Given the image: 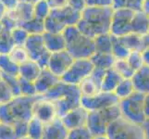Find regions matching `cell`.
Instances as JSON below:
<instances>
[{
  "label": "cell",
  "instance_id": "obj_1",
  "mask_svg": "<svg viewBox=\"0 0 149 139\" xmlns=\"http://www.w3.org/2000/svg\"><path fill=\"white\" fill-rule=\"evenodd\" d=\"M113 14L112 7H88L81 11V17L76 27L81 33L92 38L109 34Z\"/></svg>",
  "mask_w": 149,
  "mask_h": 139
},
{
  "label": "cell",
  "instance_id": "obj_2",
  "mask_svg": "<svg viewBox=\"0 0 149 139\" xmlns=\"http://www.w3.org/2000/svg\"><path fill=\"white\" fill-rule=\"evenodd\" d=\"M43 96L54 103L58 116L61 117L67 111L81 105V94L78 85H70L59 80Z\"/></svg>",
  "mask_w": 149,
  "mask_h": 139
},
{
  "label": "cell",
  "instance_id": "obj_3",
  "mask_svg": "<svg viewBox=\"0 0 149 139\" xmlns=\"http://www.w3.org/2000/svg\"><path fill=\"white\" fill-rule=\"evenodd\" d=\"M39 95L33 96H17L0 105V121L12 123L17 121H29L33 117V106Z\"/></svg>",
  "mask_w": 149,
  "mask_h": 139
},
{
  "label": "cell",
  "instance_id": "obj_4",
  "mask_svg": "<svg viewBox=\"0 0 149 139\" xmlns=\"http://www.w3.org/2000/svg\"><path fill=\"white\" fill-rule=\"evenodd\" d=\"M66 43V50L73 59H90L95 53L94 38L89 37L73 26L66 27L62 32Z\"/></svg>",
  "mask_w": 149,
  "mask_h": 139
},
{
  "label": "cell",
  "instance_id": "obj_5",
  "mask_svg": "<svg viewBox=\"0 0 149 139\" xmlns=\"http://www.w3.org/2000/svg\"><path fill=\"white\" fill-rule=\"evenodd\" d=\"M120 117L121 113L119 104L99 110L88 111L85 127L93 136L107 135L109 125Z\"/></svg>",
  "mask_w": 149,
  "mask_h": 139
},
{
  "label": "cell",
  "instance_id": "obj_6",
  "mask_svg": "<svg viewBox=\"0 0 149 139\" xmlns=\"http://www.w3.org/2000/svg\"><path fill=\"white\" fill-rule=\"evenodd\" d=\"M143 97L145 94L134 91L129 96L120 99L119 107L121 117L132 123L141 125L146 119L143 112Z\"/></svg>",
  "mask_w": 149,
  "mask_h": 139
},
{
  "label": "cell",
  "instance_id": "obj_7",
  "mask_svg": "<svg viewBox=\"0 0 149 139\" xmlns=\"http://www.w3.org/2000/svg\"><path fill=\"white\" fill-rule=\"evenodd\" d=\"M107 136L109 139H146L141 125L132 123L123 117L110 123Z\"/></svg>",
  "mask_w": 149,
  "mask_h": 139
},
{
  "label": "cell",
  "instance_id": "obj_8",
  "mask_svg": "<svg viewBox=\"0 0 149 139\" xmlns=\"http://www.w3.org/2000/svg\"><path fill=\"white\" fill-rule=\"evenodd\" d=\"M93 70L94 65L90 59H74L69 69L61 76L60 80L67 84L78 85L91 74Z\"/></svg>",
  "mask_w": 149,
  "mask_h": 139
},
{
  "label": "cell",
  "instance_id": "obj_9",
  "mask_svg": "<svg viewBox=\"0 0 149 139\" xmlns=\"http://www.w3.org/2000/svg\"><path fill=\"white\" fill-rule=\"evenodd\" d=\"M23 45L27 50L30 59L35 61L42 69L47 68L50 52L45 46L43 34H29Z\"/></svg>",
  "mask_w": 149,
  "mask_h": 139
},
{
  "label": "cell",
  "instance_id": "obj_10",
  "mask_svg": "<svg viewBox=\"0 0 149 139\" xmlns=\"http://www.w3.org/2000/svg\"><path fill=\"white\" fill-rule=\"evenodd\" d=\"M119 97L114 92L100 91L93 96H81V106L87 111L99 110L119 104Z\"/></svg>",
  "mask_w": 149,
  "mask_h": 139
},
{
  "label": "cell",
  "instance_id": "obj_11",
  "mask_svg": "<svg viewBox=\"0 0 149 139\" xmlns=\"http://www.w3.org/2000/svg\"><path fill=\"white\" fill-rule=\"evenodd\" d=\"M134 11L129 8L113 9L109 34L113 36H122L132 33V20Z\"/></svg>",
  "mask_w": 149,
  "mask_h": 139
},
{
  "label": "cell",
  "instance_id": "obj_12",
  "mask_svg": "<svg viewBox=\"0 0 149 139\" xmlns=\"http://www.w3.org/2000/svg\"><path fill=\"white\" fill-rule=\"evenodd\" d=\"M73 59L72 56L66 49L50 53L47 68L56 76L61 78V76L66 73V71L72 63Z\"/></svg>",
  "mask_w": 149,
  "mask_h": 139
},
{
  "label": "cell",
  "instance_id": "obj_13",
  "mask_svg": "<svg viewBox=\"0 0 149 139\" xmlns=\"http://www.w3.org/2000/svg\"><path fill=\"white\" fill-rule=\"evenodd\" d=\"M33 116L43 122L45 124L58 117L54 103L45 98L43 96H38L36 100L34 101L33 106Z\"/></svg>",
  "mask_w": 149,
  "mask_h": 139
},
{
  "label": "cell",
  "instance_id": "obj_14",
  "mask_svg": "<svg viewBox=\"0 0 149 139\" xmlns=\"http://www.w3.org/2000/svg\"><path fill=\"white\" fill-rule=\"evenodd\" d=\"M106 71L95 69L78 85L81 96H93L101 91V83Z\"/></svg>",
  "mask_w": 149,
  "mask_h": 139
},
{
  "label": "cell",
  "instance_id": "obj_15",
  "mask_svg": "<svg viewBox=\"0 0 149 139\" xmlns=\"http://www.w3.org/2000/svg\"><path fill=\"white\" fill-rule=\"evenodd\" d=\"M50 15L53 16L64 28L76 25L81 17V11L66 5L58 8L51 9Z\"/></svg>",
  "mask_w": 149,
  "mask_h": 139
},
{
  "label": "cell",
  "instance_id": "obj_16",
  "mask_svg": "<svg viewBox=\"0 0 149 139\" xmlns=\"http://www.w3.org/2000/svg\"><path fill=\"white\" fill-rule=\"evenodd\" d=\"M87 114H88V111L80 105L67 111L64 115L59 118L67 129L71 130L81 126H85Z\"/></svg>",
  "mask_w": 149,
  "mask_h": 139
},
{
  "label": "cell",
  "instance_id": "obj_17",
  "mask_svg": "<svg viewBox=\"0 0 149 139\" xmlns=\"http://www.w3.org/2000/svg\"><path fill=\"white\" fill-rule=\"evenodd\" d=\"M7 13L12 18L18 26H22L24 22L33 17V5L19 1L16 6L8 10Z\"/></svg>",
  "mask_w": 149,
  "mask_h": 139
},
{
  "label": "cell",
  "instance_id": "obj_18",
  "mask_svg": "<svg viewBox=\"0 0 149 139\" xmlns=\"http://www.w3.org/2000/svg\"><path fill=\"white\" fill-rule=\"evenodd\" d=\"M59 80H60L59 77L56 76L54 73H51L47 68L42 69L40 74L33 82L35 90H36V94L39 96L45 95L58 82H59Z\"/></svg>",
  "mask_w": 149,
  "mask_h": 139
},
{
  "label": "cell",
  "instance_id": "obj_19",
  "mask_svg": "<svg viewBox=\"0 0 149 139\" xmlns=\"http://www.w3.org/2000/svg\"><path fill=\"white\" fill-rule=\"evenodd\" d=\"M69 130L63 124L59 117H56L45 124L41 139H66Z\"/></svg>",
  "mask_w": 149,
  "mask_h": 139
},
{
  "label": "cell",
  "instance_id": "obj_20",
  "mask_svg": "<svg viewBox=\"0 0 149 139\" xmlns=\"http://www.w3.org/2000/svg\"><path fill=\"white\" fill-rule=\"evenodd\" d=\"M132 83L135 92L142 94L149 93V66L143 64L140 69L134 71L132 76Z\"/></svg>",
  "mask_w": 149,
  "mask_h": 139
},
{
  "label": "cell",
  "instance_id": "obj_21",
  "mask_svg": "<svg viewBox=\"0 0 149 139\" xmlns=\"http://www.w3.org/2000/svg\"><path fill=\"white\" fill-rule=\"evenodd\" d=\"M43 40L45 48L50 53L58 52L66 48V43L62 33L54 34L45 32L43 34Z\"/></svg>",
  "mask_w": 149,
  "mask_h": 139
},
{
  "label": "cell",
  "instance_id": "obj_22",
  "mask_svg": "<svg viewBox=\"0 0 149 139\" xmlns=\"http://www.w3.org/2000/svg\"><path fill=\"white\" fill-rule=\"evenodd\" d=\"M149 27V16L143 11V10H137L134 11L133 17L132 20L131 31L132 34H136L143 35L148 33Z\"/></svg>",
  "mask_w": 149,
  "mask_h": 139
},
{
  "label": "cell",
  "instance_id": "obj_23",
  "mask_svg": "<svg viewBox=\"0 0 149 139\" xmlns=\"http://www.w3.org/2000/svg\"><path fill=\"white\" fill-rule=\"evenodd\" d=\"M42 68L32 59H28L22 64L19 66V73L18 76L20 78L28 80L31 82H34L40 74Z\"/></svg>",
  "mask_w": 149,
  "mask_h": 139
},
{
  "label": "cell",
  "instance_id": "obj_24",
  "mask_svg": "<svg viewBox=\"0 0 149 139\" xmlns=\"http://www.w3.org/2000/svg\"><path fill=\"white\" fill-rule=\"evenodd\" d=\"M123 78L120 74L113 68L107 70L104 73L101 83V91L104 92H114L117 85Z\"/></svg>",
  "mask_w": 149,
  "mask_h": 139
},
{
  "label": "cell",
  "instance_id": "obj_25",
  "mask_svg": "<svg viewBox=\"0 0 149 139\" xmlns=\"http://www.w3.org/2000/svg\"><path fill=\"white\" fill-rule=\"evenodd\" d=\"M95 69L107 71L112 68L115 62V58L112 53H102L95 52L90 58Z\"/></svg>",
  "mask_w": 149,
  "mask_h": 139
},
{
  "label": "cell",
  "instance_id": "obj_26",
  "mask_svg": "<svg viewBox=\"0 0 149 139\" xmlns=\"http://www.w3.org/2000/svg\"><path fill=\"white\" fill-rule=\"evenodd\" d=\"M121 43L124 45L129 52H133V51H141L143 50V44H142V35L130 33L128 34L122 35V36H118Z\"/></svg>",
  "mask_w": 149,
  "mask_h": 139
},
{
  "label": "cell",
  "instance_id": "obj_27",
  "mask_svg": "<svg viewBox=\"0 0 149 139\" xmlns=\"http://www.w3.org/2000/svg\"><path fill=\"white\" fill-rule=\"evenodd\" d=\"M95 41V52L111 53L112 50V35L104 34L97 35L94 38Z\"/></svg>",
  "mask_w": 149,
  "mask_h": 139
},
{
  "label": "cell",
  "instance_id": "obj_28",
  "mask_svg": "<svg viewBox=\"0 0 149 139\" xmlns=\"http://www.w3.org/2000/svg\"><path fill=\"white\" fill-rule=\"evenodd\" d=\"M45 123L35 117H32L28 121V133L27 136L33 139H41L44 132Z\"/></svg>",
  "mask_w": 149,
  "mask_h": 139
},
{
  "label": "cell",
  "instance_id": "obj_29",
  "mask_svg": "<svg viewBox=\"0 0 149 139\" xmlns=\"http://www.w3.org/2000/svg\"><path fill=\"white\" fill-rule=\"evenodd\" d=\"M8 56L13 62L19 66L30 59L28 52L26 48L24 47V45H14L8 53Z\"/></svg>",
  "mask_w": 149,
  "mask_h": 139
},
{
  "label": "cell",
  "instance_id": "obj_30",
  "mask_svg": "<svg viewBox=\"0 0 149 139\" xmlns=\"http://www.w3.org/2000/svg\"><path fill=\"white\" fill-rule=\"evenodd\" d=\"M0 71L6 75H18L19 65L9 59L8 55H0Z\"/></svg>",
  "mask_w": 149,
  "mask_h": 139
},
{
  "label": "cell",
  "instance_id": "obj_31",
  "mask_svg": "<svg viewBox=\"0 0 149 139\" xmlns=\"http://www.w3.org/2000/svg\"><path fill=\"white\" fill-rule=\"evenodd\" d=\"M22 26L27 31L29 34H43L45 33V22L43 20L33 17L24 22Z\"/></svg>",
  "mask_w": 149,
  "mask_h": 139
},
{
  "label": "cell",
  "instance_id": "obj_32",
  "mask_svg": "<svg viewBox=\"0 0 149 139\" xmlns=\"http://www.w3.org/2000/svg\"><path fill=\"white\" fill-rule=\"evenodd\" d=\"M134 92L132 80L130 78H123L114 90V94L119 97V99L125 98Z\"/></svg>",
  "mask_w": 149,
  "mask_h": 139
},
{
  "label": "cell",
  "instance_id": "obj_33",
  "mask_svg": "<svg viewBox=\"0 0 149 139\" xmlns=\"http://www.w3.org/2000/svg\"><path fill=\"white\" fill-rule=\"evenodd\" d=\"M143 0H112V8H129L133 11L142 10Z\"/></svg>",
  "mask_w": 149,
  "mask_h": 139
},
{
  "label": "cell",
  "instance_id": "obj_34",
  "mask_svg": "<svg viewBox=\"0 0 149 139\" xmlns=\"http://www.w3.org/2000/svg\"><path fill=\"white\" fill-rule=\"evenodd\" d=\"M113 68L120 74L122 78L131 79L133 73H134V71L128 64L126 59H116L114 65H113Z\"/></svg>",
  "mask_w": 149,
  "mask_h": 139
},
{
  "label": "cell",
  "instance_id": "obj_35",
  "mask_svg": "<svg viewBox=\"0 0 149 139\" xmlns=\"http://www.w3.org/2000/svg\"><path fill=\"white\" fill-rule=\"evenodd\" d=\"M112 55L115 59H126L128 55L130 54L129 51L121 43L120 39L118 36H113L112 35Z\"/></svg>",
  "mask_w": 149,
  "mask_h": 139
},
{
  "label": "cell",
  "instance_id": "obj_36",
  "mask_svg": "<svg viewBox=\"0 0 149 139\" xmlns=\"http://www.w3.org/2000/svg\"><path fill=\"white\" fill-rule=\"evenodd\" d=\"M51 8L47 0H38L33 4V16L40 20H45L48 15L50 14Z\"/></svg>",
  "mask_w": 149,
  "mask_h": 139
},
{
  "label": "cell",
  "instance_id": "obj_37",
  "mask_svg": "<svg viewBox=\"0 0 149 139\" xmlns=\"http://www.w3.org/2000/svg\"><path fill=\"white\" fill-rule=\"evenodd\" d=\"M14 45L10 32L3 30L0 34V55H8Z\"/></svg>",
  "mask_w": 149,
  "mask_h": 139
},
{
  "label": "cell",
  "instance_id": "obj_38",
  "mask_svg": "<svg viewBox=\"0 0 149 139\" xmlns=\"http://www.w3.org/2000/svg\"><path fill=\"white\" fill-rule=\"evenodd\" d=\"M11 38L15 45H23L29 36V34L22 26H17L10 31Z\"/></svg>",
  "mask_w": 149,
  "mask_h": 139
},
{
  "label": "cell",
  "instance_id": "obj_39",
  "mask_svg": "<svg viewBox=\"0 0 149 139\" xmlns=\"http://www.w3.org/2000/svg\"><path fill=\"white\" fill-rule=\"evenodd\" d=\"M19 93L22 96H33L37 95L33 82H31L19 77Z\"/></svg>",
  "mask_w": 149,
  "mask_h": 139
},
{
  "label": "cell",
  "instance_id": "obj_40",
  "mask_svg": "<svg viewBox=\"0 0 149 139\" xmlns=\"http://www.w3.org/2000/svg\"><path fill=\"white\" fill-rule=\"evenodd\" d=\"M93 136L85 126L69 130L66 139H92Z\"/></svg>",
  "mask_w": 149,
  "mask_h": 139
},
{
  "label": "cell",
  "instance_id": "obj_41",
  "mask_svg": "<svg viewBox=\"0 0 149 139\" xmlns=\"http://www.w3.org/2000/svg\"><path fill=\"white\" fill-rule=\"evenodd\" d=\"M126 60H127L128 64L130 65V67L134 71H137L138 69H140L143 65L142 55H141V52H139V51H133V52H131L126 58Z\"/></svg>",
  "mask_w": 149,
  "mask_h": 139
},
{
  "label": "cell",
  "instance_id": "obj_42",
  "mask_svg": "<svg viewBox=\"0 0 149 139\" xmlns=\"http://www.w3.org/2000/svg\"><path fill=\"white\" fill-rule=\"evenodd\" d=\"M2 79L5 81L10 90L12 91L14 96H19V77L18 75H6V74H2Z\"/></svg>",
  "mask_w": 149,
  "mask_h": 139
},
{
  "label": "cell",
  "instance_id": "obj_43",
  "mask_svg": "<svg viewBox=\"0 0 149 139\" xmlns=\"http://www.w3.org/2000/svg\"><path fill=\"white\" fill-rule=\"evenodd\" d=\"M0 139H17L11 123L0 122Z\"/></svg>",
  "mask_w": 149,
  "mask_h": 139
},
{
  "label": "cell",
  "instance_id": "obj_44",
  "mask_svg": "<svg viewBox=\"0 0 149 139\" xmlns=\"http://www.w3.org/2000/svg\"><path fill=\"white\" fill-rule=\"evenodd\" d=\"M13 97H14V95L12 91L10 90L8 85L5 83V81L2 79V81H0V105L8 102L10 99H12Z\"/></svg>",
  "mask_w": 149,
  "mask_h": 139
},
{
  "label": "cell",
  "instance_id": "obj_45",
  "mask_svg": "<svg viewBox=\"0 0 149 139\" xmlns=\"http://www.w3.org/2000/svg\"><path fill=\"white\" fill-rule=\"evenodd\" d=\"M17 139L26 136L28 133V121H17L12 123Z\"/></svg>",
  "mask_w": 149,
  "mask_h": 139
},
{
  "label": "cell",
  "instance_id": "obj_46",
  "mask_svg": "<svg viewBox=\"0 0 149 139\" xmlns=\"http://www.w3.org/2000/svg\"><path fill=\"white\" fill-rule=\"evenodd\" d=\"M0 24H1L3 30L9 31V32L11 30H13L15 27L18 26L17 23L14 22V20H12V18L10 17L8 13H6V15L3 17V19L1 20V22H0Z\"/></svg>",
  "mask_w": 149,
  "mask_h": 139
},
{
  "label": "cell",
  "instance_id": "obj_47",
  "mask_svg": "<svg viewBox=\"0 0 149 139\" xmlns=\"http://www.w3.org/2000/svg\"><path fill=\"white\" fill-rule=\"evenodd\" d=\"M88 7H112V0H85Z\"/></svg>",
  "mask_w": 149,
  "mask_h": 139
},
{
  "label": "cell",
  "instance_id": "obj_48",
  "mask_svg": "<svg viewBox=\"0 0 149 139\" xmlns=\"http://www.w3.org/2000/svg\"><path fill=\"white\" fill-rule=\"evenodd\" d=\"M67 4L78 11H81L86 7L85 0H67Z\"/></svg>",
  "mask_w": 149,
  "mask_h": 139
},
{
  "label": "cell",
  "instance_id": "obj_49",
  "mask_svg": "<svg viewBox=\"0 0 149 139\" xmlns=\"http://www.w3.org/2000/svg\"><path fill=\"white\" fill-rule=\"evenodd\" d=\"M47 1L48 2L51 9L58 8L64 7L66 5H68L67 4V0H47Z\"/></svg>",
  "mask_w": 149,
  "mask_h": 139
},
{
  "label": "cell",
  "instance_id": "obj_50",
  "mask_svg": "<svg viewBox=\"0 0 149 139\" xmlns=\"http://www.w3.org/2000/svg\"><path fill=\"white\" fill-rule=\"evenodd\" d=\"M143 112L146 118H149V93L146 94L143 97Z\"/></svg>",
  "mask_w": 149,
  "mask_h": 139
},
{
  "label": "cell",
  "instance_id": "obj_51",
  "mask_svg": "<svg viewBox=\"0 0 149 139\" xmlns=\"http://www.w3.org/2000/svg\"><path fill=\"white\" fill-rule=\"evenodd\" d=\"M141 127L143 129V135H145L146 139H149V118H146V119L145 120V122L141 124Z\"/></svg>",
  "mask_w": 149,
  "mask_h": 139
},
{
  "label": "cell",
  "instance_id": "obj_52",
  "mask_svg": "<svg viewBox=\"0 0 149 139\" xmlns=\"http://www.w3.org/2000/svg\"><path fill=\"white\" fill-rule=\"evenodd\" d=\"M141 55H142L143 64L149 66V46H147V47L141 51Z\"/></svg>",
  "mask_w": 149,
  "mask_h": 139
},
{
  "label": "cell",
  "instance_id": "obj_53",
  "mask_svg": "<svg viewBox=\"0 0 149 139\" xmlns=\"http://www.w3.org/2000/svg\"><path fill=\"white\" fill-rule=\"evenodd\" d=\"M142 44H143V49H145L147 46H149V34H146L142 35Z\"/></svg>",
  "mask_w": 149,
  "mask_h": 139
},
{
  "label": "cell",
  "instance_id": "obj_54",
  "mask_svg": "<svg viewBox=\"0 0 149 139\" xmlns=\"http://www.w3.org/2000/svg\"><path fill=\"white\" fill-rule=\"evenodd\" d=\"M142 10L149 16V0H143V6H142Z\"/></svg>",
  "mask_w": 149,
  "mask_h": 139
},
{
  "label": "cell",
  "instance_id": "obj_55",
  "mask_svg": "<svg viewBox=\"0 0 149 139\" xmlns=\"http://www.w3.org/2000/svg\"><path fill=\"white\" fill-rule=\"evenodd\" d=\"M7 11H8V9L3 5V3L0 1V22H1V20L3 19V17L6 15Z\"/></svg>",
  "mask_w": 149,
  "mask_h": 139
},
{
  "label": "cell",
  "instance_id": "obj_56",
  "mask_svg": "<svg viewBox=\"0 0 149 139\" xmlns=\"http://www.w3.org/2000/svg\"><path fill=\"white\" fill-rule=\"evenodd\" d=\"M92 139H109L107 137V135H103V136H93Z\"/></svg>",
  "mask_w": 149,
  "mask_h": 139
},
{
  "label": "cell",
  "instance_id": "obj_57",
  "mask_svg": "<svg viewBox=\"0 0 149 139\" xmlns=\"http://www.w3.org/2000/svg\"><path fill=\"white\" fill-rule=\"evenodd\" d=\"M19 1H22V2H25V3H29V4L33 5V4L36 3L38 0H19Z\"/></svg>",
  "mask_w": 149,
  "mask_h": 139
},
{
  "label": "cell",
  "instance_id": "obj_58",
  "mask_svg": "<svg viewBox=\"0 0 149 139\" xmlns=\"http://www.w3.org/2000/svg\"><path fill=\"white\" fill-rule=\"evenodd\" d=\"M19 139H33V138H31L30 136H23V137H20V138H19Z\"/></svg>",
  "mask_w": 149,
  "mask_h": 139
},
{
  "label": "cell",
  "instance_id": "obj_59",
  "mask_svg": "<svg viewBox=\"0 0 149 139\" xmlns=\"http://www.w3.org/2000/svg\"><path fill=\"white\" fill-rule=\"evenodd\" d=\"M2 31H3V28H2V26H1V24H0V34L2 33Z\"/></svg>",
  "mask_w": 149,
  "mask_h": 139
},
{
  "label": "cell",
  "instance_id": "obj_60",
  "mask_svg": "<svg viewBox=\"0 0 149 139\" xmlns=\"http://www.w3.org/2000/svg\"><path fill=\"white\" fill-rule=\"evenodd\" d=\"M0 81H2V73H1V71H0Z\"/></svg>",
  "mask_w": 149,
  "mask_h": 139
},
{
  "label": "cell",
  "instance_id": "obj_61",
  "mask_svg": "<svg viewBox=\"0 0 149 139\" xmlns=\"http://www.w3.org/2000/svg\"><path fill=\"white\" fill-rule=\"evenodd\" d=\"M148 34H149V27H148Z\"/></svg>",
  "mask_w": 149,
  "mask_h": 139
},
{
  "label": "cell",
  "instance_id": "obj_62",
  "mask_svg": "<svg viewBox=\"0 0 149 139\" xmlns=\"http://www.w3.org/2000/svg\"><path fill=\"white\" fill-rule=\"evenodd\" d=\"M0 122H1V121H0Z\"/></svg>",
  "mask_w": 149,
  "mask_h": 139
}]
</instances>
